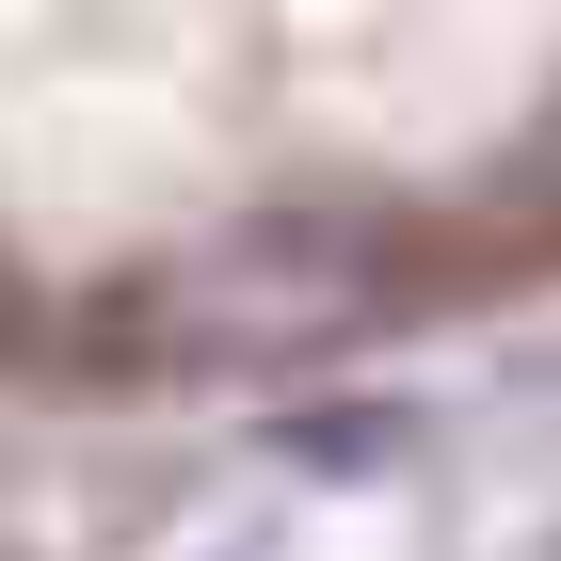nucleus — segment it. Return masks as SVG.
Instances as JSON below:
<instances>
[{
    "label": "nucleus",
    "instance_id": "nucleus-1",
    "mask_svg": "<svg viewBox=\"0 0 561 561\" xmlns=\"http://www.w3.org/2000/svg\"><path fill=\"white\" fill-rule=\"evenodd\" d=\"M0 337H16V289H0Z\"/></svg>",
    "mask_w": 561,
    "mask_h": 561
}]
</instances>
